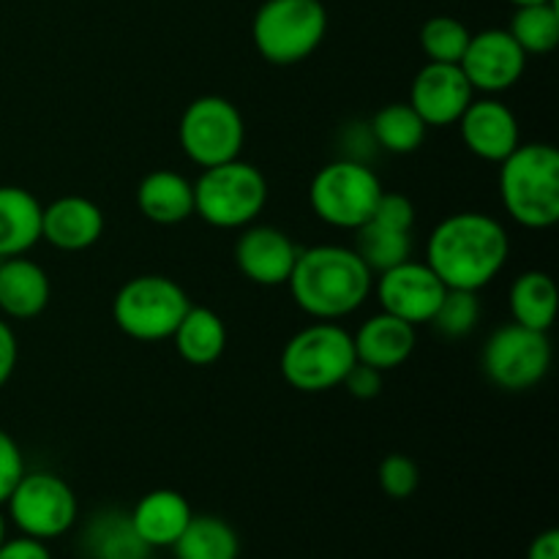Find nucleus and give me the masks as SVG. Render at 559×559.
<instances>
[{
  "label": "nucleus",
  "instance_id": "473e14b6",
  "mask_svg": "<svg viewBox=\"0 0 559 559\" xmlns=\"http://www.w3.org/2000/svg\"><path fill=\"white\" fill-rule=\"evenodd\" d=\"M22 475H25V459H22L20 445L9 431L0 429V506H5Z\"/></svg>",
  "mask_w": 559,
  "mask_h": 559
},
{
  "label": "nucleus",
  "instance_id": "c9c22d12",
  "mask_svg": "<svg viewBox=\"0 0 559 559\" xmlns=\"http://www.w3.org/2000/svg\"><path fill=\"white\" fill-rule=\"evenodd\" d=\"M16 358H20V344H16L14 331H11L9 322L0 320V388L14 374Z\"/></svg>",
  "mask_w": 559,
  "mask_h": 559
},
{
  "label": "nucleus",
  "instance_id": "cd10ccee",
  "mask_svg": "<svg viewBox=\"0 0 559 559\" xmlns=\"http://www.w3.org/2000/svg\"><path fill=\"white\" fill-rule=\"evenodd\" d=\"M369 129L377 147H382L388 153H396V156H407V153H415L424 145L429 126L415 112L413 104L393 102L371 118Z\"/></svg>",
  "mask_w": 559,
  "mask_h": 559
},
{
  "label": "nucleus",
  "instance_id": "39448f33",
  "mask_svg": "<svg viewBox=\"0 0 559 559\" xmlns=\"http://www.w3.org/2000/svg\"><path fill=\"white\" fill-rule=\"evenodd\" d=\"M355 360L353 333L320 320L284 344L282 377L300 393H325L342 385Z\"/></svg>",
  "mask_w": 559,
  "mask_h": 559
},
{
  "label": "nucleus",
  "instance_id": "423d86ee",
  "mask_svg": "<svg viewBox=\"0 0 559 559\" xmlns=\"http://www.w3.org/2000/svg\"><path fill=\"white\" fill-rule=\"evenodd\" d=\"M328 11L320 0H265L251 22L254 47L267 63L295 66L320 49Z\"/></svg>",
  "mask_w": 559,
  "mask_h": 559
},
{
  "label": "nucleus",
  "instance_id": "7ed1b4c3",
  "mask_svg": "<svg viewBox=\"0 0 559 559\" xmlns=\"http://www.w3.org/2000/svg\"><path fill=\"white\" fill-rule=\"evenodd\" d=\"M502 207L527 229H549L559 222V153L549 142L519 145L500 162Z\"/></svg>",
  "mask_w": 559,
  "mask_h": 559
},
{
  "label": "nucleus",
  "instance_id": "7c9ffc66",
  "mask_svg": "<svg viewBox=\"0 0 559 559\" xmlns=\"http://www.w3.org/2000/svg\"><path fill=\"white\" fill-rule=\"evenodd\" d=\"M480 322V300L473 289H445L437 306L431 325L442 338H464Z\"/></svg>",
  "mask_w": 559,
  "mask_h": 559
},
{
  "label": "nucleus",
  "instance_id": "f704fd0d",
  "mask_svg": "<svg viewBox=\"0 0 559 559\" xmlns=\"http://www.w3.org/2000/svg\"><path fill=\"white\" fill-rule=\"evenodd\" d=\"M0 559H52V551L47 549L44 540L16 535V538L3 540V546H0Z\"/></svg>",
  "mask_w": 559,
  "mask_h": 559
},
{
  "label": "nucleus",
  "instance_id": "4468645a",
  "mask_svg": "<svg viewBox=\"0 0 559 559\" xmlns=\"http://www.w3.org/2000/svg\"><path fill=\"white\" fill-rule=\"evenodd\" d=\"M473 85L464 76L459 63H426L415 74L413 91H409V104L415 112L424 118L426 126L445 129V126L459 123L464 109L473 102Z\"/></svg>",
  "mask_w": 559,
  "mask_h": 559
},
{
  "label": "nucleus",
  "instance_id": "ea45409f",
  "mask_svg": "<svg viewBox=\"0 0 559 559\" xmlns=\"http://www.w3.org/2000/svg\"><path fill=\"white\" fill-rule=\"evenodd\" d=\"M145 559H158V557H145Z\"/></svg>",
  "mask_w": 559,
  "mask_h": 559
},
{
  "label": "nucleus",
  "instance_id": "a211bd4d",
  "mask_svg": "<svg viewBox=\"0 0 559 559\" xmlns=\"http://www.w3.org/2000/svg\"><path fill=\"white\" fill-rule=\"evenodd\" d=\"M191 511L189 500L175 489H153L136 500L129 511L131 524L147 549H173L175 540L189 527Z\"/></svg>",
  "mask_w": 559,
  "mask_h": 559
},
{
  "label": "nucleus",
  "instance_id": "4c0bfd02",
  "mask_svg": "<svg viewBox=\"0 0 559 559\" xmlns=\"http://www.w3.org/2000/svg\"><path fill=\"white\" fill-rule=\"evenodd\" d=\"M5 530H9V524H5V516L0 513V546H3V540L9 538V535H5Z\"/></svg>",
  "mask_w": 559,
  "mask_h": 559
},
{
  "label": "nucleus",
  "instance_id": "b1692460",
  "mask_svg": "<svg viewBox=\"0 0 559 559\" xmlns=\"http://www.w3.org/2000/svg\"><path fill=\"white\" fill-rule=\"evenodd\" d=\"M175 349L189 366H213L227 349V325L216 311L189 306L173 333Z\"/></svg>",
  "mask_w": 559,
  "mask_h": 559
},
{
  "label": "nucleus",
  "instance_id": "6e6552de",
  "mask_svg": "<svg viewBox=\"0 0 559 559\" xmlns=\"http://www.w3.org/2000/svg\"><path fill=\"white\" fill-rule=\"evenodd\" d=\"M382 191V180L369 164L336 158L311 178L309 205L320 222L355 233L371 218Z\"/></svg>",
  "mask_w": 559,
  "mask_h": 559
},
{
  "label": "nucleus",
  "instance_id": "f8f14e48",
  "mask_svg": "<svg viewBox=\"0 0 559 559\" xmlns=\"http://www.w3.org/2000/svg\"><path fill=\"white\" fill-rule=\"evenodd\" d=\"M371 289L377 293L382 311L409 322V325H426L435 317L448 287L426 262L407 260L402 265L377 273Z\"/></svg>",
  "mask_w": 559,
  "mask_h": 559
},
{
  "label": "nucleus",
  "instance_id": "aec40b11",
  "mask_svg": "<svg viewBox=\"0 0 559 559\" xmlns=\"http://www.w3.org/2000/svg\"><path fill=\"white\" fill-rule=\"evenodd\" d=\"M49 276L27 257L0 260V311L11 320H33L49 304Z\"/></svg>",
  "mask_w": 559,
  "mask_h": 559
},
{
  "label": "nucleus",
  "instance_id": "6ab92c4d",
  "mask_svg": "<svg viewBox=\"0 0 559 559\" xmlns=\"http://www.w3.org/2000/svg\"><path fill=\"white\" fill-rule=\"evenodd\" d=\"M355 344V358L366 366H374L377 371H393L409 360L415 353V325L399 320V317L380 311V314L369 317L358 333L353 336Z\"/></svg>",
  "mask_w": 559,
  "mask_h": 559
},
{
  "label": "nucleus",
  "instance_id": "4be33fe9",
  "mask_svg": "<svg viewBox=\"0 0 559 559\" xmlns=\"http://www.w3.org/2000/svg\"><path fill=\"white\" fill-rule=\"evenodd\" d=\"M44 205L22 186H0V260L22 257L41 240Z\"/></svg>",
  "mask_w": 559,
  "mask_h": 559
},
{
  "label": "nucleus",
  "instance_id": "412c9836",
  "mask_svg": "<svg viewBox=\"0 0 559 559\" xmlns=\"http://www.w3.org/2000/svg\"><path fill=\"white\" fill-rule=\"evenodd\" d=\"M136 207L147 222L173 227L194 216V183L175 169H153L136 186Z\"/></svg>",
  "mask_w": 559,
  "mask_h": 559
},
{
  "label": "nucleus",
  "instance_id": "0eeeda50",
  "mask_svg": "<svg viewBox=\"0 0 559 559\" xmlns=\"http://www.w3.org/2000/svg\"><path fill=\"white\" fill-rule=\"evenodd\" d=\"M191 300L175 278L162 273L134 276L115 293L112 320L134 342H164L189 311Z\"/></svg>",
  "mask_w": 559,
  "mask_h": 559
},
{
  "label": "nucleus",
  "instance_id": "dca6fc26",
  "mask_svg": "<svg viewBox=\"0 0 559 559\" xmlns=\"http://www.w3.org/2000/svg\"><path fill=\"white\" fill-rule=\"evenodd\" d=\"M459 131L464 147L484 162H506L522 145L516 115L497 98H473L459 118Z\"/></svg>",
  "mask_w": 559,
  "mask_h": 559
},
{
  "label": "nucleus",
  "instance_id": "a878e982",
  "mask_svg": "<svg viewBox=\"0 0 559 559\" xmlns=\"http://www.w3.org/2000/svg\"><path fill=\"white\" fill-rule=\"evenodd\" d=\"M353 249L358 251L360 260L369 265L371 273H382L409 260V254H413V229L371 216L369 222L355 229Z\"/></svg>",
  "mask_w": 559,
  "mask_h": 559
},
{
  "label": "nucleus",
  "instance_id": "c756f323",
  "mask_svg": "<svg viewBox=\"0 0 559 559\" xmlns=\"http://www.w3.org/2000/svg\"><path fill=\"white\" fill-rule=\"evenodd\" d=\"M469 36L464 22H459L456 16H431L420 27V49H424L426 58L431 63H459L467 49Z\"/></svg>",
  "mask_w": 559,
  "mask_h": 559
},
{
  "label": "nucleus",
  "instance_id": "f257e3e1",
  "mask_svg": "<svg viewBox=\"0 0 559 559\" xmlns=\"http://www.w3.org/2000/svg\"><path fill=\"white\" fill-rule=\"evenodd\" d=\"M511 240L495 216L462 211L442 218L429 235L426 265L448 289H484L500 276L508 262Z\"/></svg>",
  "mask_w": 559,
  "mask_h": 559
},
{
  "label": "nucleus",
  "instance_id": "f3484780",
  "mask_svg": "<svg viewBox=\"0 0 559 559\" xmlns=\"http://www.w3.org/2000/svg\"><path fill=\"white\" fill-rule=\"evenodd\" d=\"M104 235V211L80 194L60 197L41 211V240L60 251H85Z\"/></svg>",
  "mask_w": 559,
  "mask_h": 559
},
{
  "label": "nucleus",
  "instance_id": "20e7f679",
  "mask_svg": "<svg viewBox=\"0 0 559 559\" xmlns=\"http://www.w3.org/2000/svg\"><path fill=\"white\" fill-rule=\"evenodd\" d=\"M267 202V180L243 158L202 169L194 183V216L216 229H243Z\"/></svg>",
  "mask_w": 559,
  "mask_h": 559
},
{
  "label": "nucleus",
  "instance_id": "393cba45",
  "mask_svg": "<svg viewBox=\"0 0 559 559\" xmlns=\"http://www.w3.org/2000/svg\"><path fill=\"white\" fill-rule=\"evenodd\" d=\"M513 322L533 331L549 333L557 317V284L544 271H524L508 293Z\"/></svg>",
  "mask_w": 559,
  "mask_h": 559
},
{
  "label": "nucleus",
  "instance_id": "1a4fd4ad",
  "mask_svg": "<svg viewBox=\"0 0 559 559\" xmlns=\"http://www.w3.org/2000/svg\"><path fill=\"white\" fill-rule=\"evenodd\" d=\"M9 519L20 535L36 540H55L71 533L80 519V502L74 489L60 475L38 469L27 473L14 486L11 497L5 500Z\"/></svg>",
  "mask_w": 559,
  "mask_h": 559
},
{
  "label": "nucleus",
  "instance_id": "5701e85b",
  "mask_svg": "<svg viewBox=\"0 0 559 559\" xmlns=\"http://www.w3.org/2000/svg\"><path fill=\"white\" fill-rule=\"evenodd\" d=\"M82 551L87 559H145L151 549L142 544L129 513L104 508L82 530Z\"/></svg>",
  "mask_w": 559,
  "mask_h": 559
},
{
  "label": "nucleus",
  "instance_id": "2f4dec72",
  "mask_svg": "<svg viewBox=\"0 0 559 559\" xmlns=\"http://www.w3.org/2000/svg\"><path fill=\"white\" fill-rule=\"evenodd\" d=\"M377 480H380V489L385 491L393 500H407L418 491L420 484V469L404 453H391L388 459H382L380 469H377Z\"/></svg>",
  "mask_w": 559,
  "mask_h": 559
},
{
  "label": "nucleus",
  "instance_id": "bb28decb",
  "mask_svg": "<svg viewBox=\"0 0 559 559\" xmlns=\"http://www.w3.org/2000/svg\"><path fill=\"white\" fill-rule=\"evenodd\" d=\"M175 559H238L240 538L233 524L218 516H191L173 546Z\"/></svg>",
  "mask_w": 559,
  "mask_h": 559
},
{
  "label": "nucleus",
  "instance_id": "58836bf2",
  "mask_svg": "<svg viewBox=\"0 0 559 559\" xmlns=\"http://www.w3.org/2000/svg\"><path fill=\"white\" fill-rule=\"evenodd\" d=\"M513 5H533V3H549V0H508Z\"/></svg>",
  "mask_w": 559,
  "mask_h": 559
},
{
  "label": "nucleus",
  "instance_id": "9b49d317",
  "mask_svg": "<svg viewBox=\"0 0 559 559\" xmlns=\"http://www.w3.org/2000/svg\"><path fill=\"white\" fill-rule=\"evenodd\" d=\"M480 366H484V374L502 391H530L549 374V333L533 331V328H524L519 322L497 328L486 338Z\"/></svg>",
  "mask_w": 559,
  "mask_h": 559
},
{
  "label": "nucleus",
  "instance_id": "c85d7f7f",
  "mask_svg": "<svg viewBox=\"0 0 559 559\" xmlns=\"http://www.w3.org/2000/svg\"><path fill=\"white\" fill-rule=\"evenodd\" d=\"M508 33L516 38L527 55H549L559 44V9L555 0L549 3L516 5Z\"/></svg>",
  "mask_w": 559,
  "mask_h": 559
},
{
  "label": "nucleus",
  "instance_id": "f03ea898",
  "mask_svg": "<svg viewBox=\"0 0 559 559\" xmlns=\"http://www.w3.org/2000/svg\"><path fill=\"white\" fill-rule=\"evenodd\" d=\"M287 287L298 309L314 320L333 322L366 304L374 287V273L355 249L322 243L298 251Z\"/></svg>",
  "mask_w": 559,
  "mask_h": 559
},
{
  "label": "nucleus",
  "instance_id": "e433bc0d",
  "mask_svg": "<svg viewBox=\"0 0 559 559\" xmlns=\"http://www.w3.org/2000/svg\"><path fill=\"white\" fill-rule=\"evenodd\" d=\"M527 559H559V533L557 530H544L535 535L527 549Z\"/></svg>",
  "mask_w": 559,
  "mask_h": 559
},
{
  "label": "nucleus",
  "instance_id": "ddd939ff",
  "mask_svg": "<svg viewBox=\"0 0 559 559\" xmlns=\"http://www.w3.org/2000/svg\"><path fill=\"white\" fill-rule=\"evenodd\" d=\"M464 76L469 80L473 91L502 93L511 91L522 80L527 69V52L516 44V38L500 27H489L469 36L462 60Z\"/></svg>",
  "mask_w": 559,
  "mask_h": 559
},
{
  "label": "nucleus",
  "instance_id": "2eb2a0df",
  "mask_svg": "<svg viewBox=\"0 0 559 559\" xmlns=\"http://www.w3.org/2000/svg\"><path fill=\"white\" fill-rule=\"evenodd\" d=\"M298 246L284 229L267 224H249L235 243L238 271L260 287H282L298 260Z\"/></svg>",
  "mask_w": 559,
  "mask_h": 559
},
{
  "label": "nucleus",
  "instance_id": "72a5a7b5",
  "mask_svg": "<svg viewBox=\"0 0 559 559\" xmlns=\"http://www.w3.org/2000/svg\"><path fill=\"white\" fill-rule=\"evenodd\" d=\"M342 385L347 388L349 396L360 399V402H369L382 393V371H377L374 366H366L360 360H355L353 369L347 371V377L342 380Z\"/></svg>",
  "mask_w": 559,
  "mask_h": 559
},
{
  "label": "nucleus",
  "instance_id": "9d476101",
  "mask_svg": "<svg viewBox=\"0 0 559 559\" xmlns=\"http://www.w3.org/2000/svg\"><path fill=\"white\" fill-rule=\"evenodd\" d=\"M178 142L183 156L202 169L233 162L246 142L243 115L224 96L194 98L180 115Z\"/></svg>",
  "mask_w": 559,
  "mask_h": 559
}]
</instances>
